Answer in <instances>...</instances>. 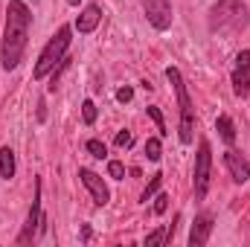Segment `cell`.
Returning a JSON list of instances; mask_svg holds the SVG:
<instances>
[{
  "instance_id": "cell-1",
  "label": "cell",
  "mask_w": 250,
  "mask_h": 247,
  "mask_svg": "<svg viewBox=\"0 0 250 247\" xmlns=\"http://www.w3.org/2000/svg\"><path fill=\"white\" fill-rule=\"evenodd\" d=\"M29 26H32L29 6L23 0H9V6H6V26H3V47H0L3 70H15L23 62L26 44H29Z\"/></svg>"
},
{
  "instance_id": "cell-2",
  "label": "cell",
  "mask_w": 250,
  "mask_h": 247,
  "mask_svg": "<svg viewBox=\"0 0 250 247\" xmlns=\"http://www.w3.org/2000/svg\"><path fill=\"white\" fill-rule=\"evenodd\" d=\"M250 23V9L242 0H218L209 9V29L215 35H236Z\"/></svg>"
},
{
  "instance_id": "cell-3",
  "label": "cell",
  "mask_w": 250,
  "mask_h": 247,
  "mask_svg": "<svg viewBox=\"0 0 250 247\" xmlns=\"http://www.w3.org/2000/svg\"><path fill=\"white\" fill-rule=\"evenodd\" d=\"M166 79L172 82L175 93H178V108H181V143H192V131H195V111H192V102H189V93H187V82L181 76L178 67H166Z\"/></svg>"
},
{
  "instance_id": "cell-4",
  "label": "cell",
  "mask_w": 250,
  "mask_h": 247,
  "mask_svg": "<svg viewBox=\"0 0 250 247\" xmlns=\"http://www.w3.org/2000/svg\"><path fill=\"white\" fill-rule=\"evenodd\" d=\"M70 26H59V32L50 38V44L41 50V56H38V64H35V70H32V76L35 79H44L47 73H53L56 70V64L64 59V53H67V47H70Z\"/></svg>"
},
{
  "instance_id": "cell-5",
  "label": "cell",
  "mask_w": 250,
  "mask_h": 247,
  "mask_svg": "<svg viewBox=\"0 0 250 247\" xmlns=\"http://www.w3.org/2000/svg\"><path fill=\"white\" fill-rule=\"evenodd\" d=\"M209 172H212V151H209V143L201 140L198 143V157H195V201H204L207 198Z\"/></svg>"
},
{
  "instance_id": "cell-6",
  "label": "cell",
  "mask_w": 250,
  "mask_h": 247,
  "mask_svg": "<svg viewBox=\"0 0 250 247\" xmlns=\"http://www.w3.org/2000/svg\"><path fill=\"white\" fill-rule=\"evenodd\" d=\"M44 224V215H41V181H35V198H32V206H29V215H26V224L18 236V245H29L35 242L38 230Z\"/></svg>"
},
{
  "instance_id": "cell-7",
  "label": "cell",
  "mask_w": 250,
  "mask_h": 247,
  "mask_svg": "<svg viewBox=\"0 0 250 247\" xmlns=\"http://www.w3.org/2000/svg\"><path fill=\"white\" fill-rule=\"evenodd\" d=\"M143 9H146V18L154 29H169L172 26V3L169 0H143Z\"/></svg>"
},
{
  "instance_id": "cell-8",
  "label": "cell",
  "mask_w": 250,
  "mask_h": 247,
  "mask_svg": "<svg viewBox=\"0 0 250 247\" xmlns=\"http://www.w3.org/2000/svg\"><path fill=\"white\" fill-rule=\"evenodd\" d=\"M233 93L236 96H248L250 93V50H242L236 56V67H233Z\"/></svg>"
},
{
  "instance_id": "cell-9",
  "label": "cell",
  "mask_w": 250,
  "mask_h": 247,
  "mask_svg": "<svg viewBox=\"0 0 250 247\" xmlns=\"http://www.w3.org/2000/svg\"><path fill=\"white\" fill-rule=\"evenodd\" d=\"M79 178H82V184L87 186V192H90V198H93L96 206H105V204L111 201L108 186L102 184V178H99L96 172H90V169H79Z\"/></svg>"
},
{
  "instance_id": "cell-10",
  "label": "cell",
  "mask_w": 250,
  "mask_h": 247,
  "mask_svg": "<svg viewBox=\"0 0 250 247\" xmlns=\"http://www.w3.org/2000/svg\"><path fill=\"white\" fill-rule=\"evenodd\" d=\"M224 166L230 169V178H233L236 184H248V181H250V163L239 154V151H233V148H230V151L224 154Z\"/></svg>"
},
{
  "instance_id": "cell-11",
  "label": "cell",
  "mask_w": 250,
  "mask_h": 247,
  "mask_svg": "<svg viewBox=\"0 0 250 247\" xmlns=\"http://www.w3.org/2000/svg\"><path fill=\"white\" fill-rule=\"evenodd\" d=\"M209 233H212V215H209V212H204V215H198V218H195V224H192L189 247H204L207 242H209Z\"/></svg>"
},
{
  "instance_id": "cell-12",
  "label": "cell",
  "mask_w": 250,
  "mask_h": 247,
  "mask_svg": "<svg viewBox=\"0 0 250 247\" xmlns=\"http://www.w3.org/2000/svg\"><path fill=\"white\" fill-rule=\"evenodd\" d=\"M99 21H102V9H99L96 3H90V6H84L82 15L76 18V29L87 35V32H93V29L99 26Z\"/></svg>"
},
{
  "instance_id": "cell-13",
  "label": "cell",
  "mask_w": 250,
  "mask_h": 247,
  "mask_svg": "<svg viewBox=\"0 0 250 247\" xmlns=\"http://www.w3.org/2000/svg\"><path fill=\"white\" fill-rule=\"evenodd\" d=\"M0 178H15V151L6 145V148H0Z\"/></svg>"
},
{
  "instance_id": "cell-14",
  "label": "cell",
  "mask_w": 250,
  "mask_h": 247,
  "mask_svg": "<svg viewBox=\"0 0 250 247\" xmlns=\"http://www.w3.org/2000/svg\"><path fill=\"white\" fill-rule=\"evenodd\" d=\"M215 128H218V134H221L224 143H233V140H236V125H233L230 117H218V120H215Z\"/></svg>"
},
{
  "instance_id": "cell-15",
  "label": "cell",
  "mask_w": 250,
  "mask_h": 247,
  "mask_svg": "<svg viewBox=\"0 0 250 247\" xmlns=\"http://www.w3.org/2000/svg\"><path fill=\"white\" fill-rule=\"evenodd\" d=\"M146 157H148V160H154V163L163 157V148H160V137H148V140H146Z\"/></svg>"
},
{
  "instance_id": "cell-16",
  "label": "cell",
  "mask_w": 250,
  "mask_h": 247,
  "mask_svg": "<svg viewBox=\"0 0 250 247\" xmlns=\"http://www.w3.org/2000/svg\"><path fill=\"white\" fill-rule=\"evenodd\" d=\"M160 181H163V175H160V172H157V175H151V181H148V186L143 189V198H140V201H146V204H148V198H154V195H157Z\"/></svg>"
},
{
  "instance_id": "cell-17",
  "label": "cell",
  "mask_w": 250,
  "mask_h": 247,
  "mask_svg": "<svg viewBox=\"0 0 250 247\" xmlns=\"http://www.w3.org/2000/svg\"><path fill=\"white\" fill-rule=\"evenodd\" d=\"M87 151L96 157V160H102V157H108V145L102 143V140H87Z\"/></svg>"
},
{
  "instance_id": "cell-18",
  "label": "cell",
  "mask_w": 250,
  "mask_h": 247,
  "mask_svg": "<svg viewBox=\"0 0 250 247\" xmlns=\"http://www.w3.org/2000/svg\"><path fill=\"white\" fill-rule=\"evenodd\" d=\"M163 245H166V230L163 227H157L154 233L146 236V247H163Z\"/></svg>"
},
{
  "instance_id": "cell-19",
  "label": "cell",
  "mask_w": 250,
  "mask_h": 247,
  "mask_svg": "<svg viewBox=\"0 0 250 247\" xmlns=\"http://www.w3.org/2000/svg\"><path fill=\"white\" fill-rule=\"evenodd\" d=\"M82 120H84L87 125H93V123H96V105H93L90 99H87V102L82 105Z\"/></svg>"
},
{
  "instance_id": "cell-20",
  "label": "cell",
  "mask_w": 250,
  "mask_h": 247,
  "mask_svg": "<svg viewBox=\"0 0 250 247\" xmlns=\"http://www.w3.org/2000/svg\"><path fill=\"white\" fill-rule=\"evenodd\" d=\"M148 117L154 120V125H157V131H160V137H163V134H166V120H163V114H160V111H157L154 105H148Z\"/></svg>"
},
{
  "instance_id": "cell-21",
  "label": "cell",
  "mask_w": 250,
  "mask_h": 247,
  "mask_svg": "<svg viewBox=\"0 0 250 247\" xmlns=\"http://www.w3.org/2000/svg\"><path fill=\"white\" fill-rule=\"evenodd\" d=\"M108 175H111L114 181H123L125 178V166L120 163V160H111V163H108Z\"/></svg>"
},
{
  "instance_id": "cell-22",
  "label": "cell",
  "mask_w": 250,
  "mask_h": 247,
  "mask_svg": "<svg viewBox=\"0 0 250 247\" xmlns=\"http://www.w3.org/2000/svg\"><path fill=\"white\" fill-rule=\"evenodd\" d=\"M166 209H169V195H157V198H154V212L163 215Z\"/></svg>"
},
{
  "instance_id": "cell-23",
  "label": "cell",
  "mask_w": 250,
  "mask_h": 247,
  "mask_svg": "<svg viewBox=\"0 0 250 247\" xmlns=\"http://www.w3.org/2000/svg\"><path fill=\"white\" fill-rule=\"evenodd\" d=\"M131 143H134V137H131V131H120V134H117V145H120V148H128Z\"/></svg>"
},
{
  "instance_id": "cell-24",
  "label": "cell",
  "mask_w": 250,
  "mask_h": 247,
  "mask_svg": "<svg viewBox=\"0 0 250 247\" xmlns=\"http://www.w3.org/2000/svg\"><path fill=\"white\" fill-rule=\"evenodd\" d=\"M131 99H134V90L131 87H120L117 90V102H131Z\"/></svg>"
}]
</instances>
